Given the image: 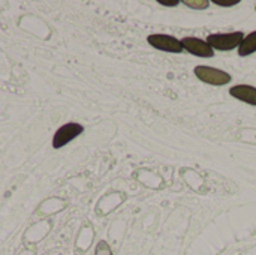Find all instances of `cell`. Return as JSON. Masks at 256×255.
Returning <instances> with one entry per match:
<instances>
[{
	"label": "cell",
	"mask_w": 256,
	"mask_h": 255,
	"mask_svg": "<svg viewBox=\"0 0 256 255\" xmlns=\"http://www.w3.org/2000/svg\"><path fill=\"white\" fill-rule=\"evenodd\" d=\"M244 39L243 32H228V33H212L207 36V44L218 51H231L238 50Z\"/></svg>",
	"instance_id": "cell-1"
},
{
	"label": "cell",
	"mask_w": 256,
	"mask_h": 255,
	"mask_svg": "<svg viewBox=\"0 0 256 255\" xmlns=\"http://www.w3.org/2000/svg\"><path fill=\"white\" fill-rule=\"evenodd\" d=\"M194 74L200 81L210 84V86H226L232 80L231 74H228L226 71H222L213 66H206V65L196 66L194 69Z\"/></svg>",
	"instance_id": "cell-2"
},
{
	"label": "cell",
	"mask_w": 256,
	"mask_h": 255,
	"mask_svg": "<svg viewBox=\"0 0 256 255\" xmlns=\"http://www.w3.org/2000/svg\"><path fill=\"white\" fill-rule=\"evenodd\" d=\"M147 42L159 50V51H165V53H174V54H180L183 51V45L182 41L177 39L176 36L171 35H165V33H153L147 36Z\"/></svg>",
	"instance_id": "cell-3"
},
{
	"label": "cell",
	"mask_w": 256,
	"mask_h": 255,
	"mask_svg": "<svg viewBox=\"0 0 256 255\" xmlns=\"http://www.w3.org/2000/svg\"><path fill=\"white\" fill-rule=\"evenodd\" d=\"M84 132V126L80 123H66L63 126H60L54 137H52V147L54 149H62L66 144H69L72 140H75L76 137H80Z\"/></svg>",
	"instance_id": "cell-4"
},
{
	"label": "cell",
	"mask_w": 256,
	"mask_h": 255,
	"mask_svg": "<svg viewBox=\"0 0 256 255\" xmlns=\"http://www.w3.org/2000/svg\"><path fill=\"white\" fill-rule=\"evenodd\" d=\"M182 41L183 50H186L188 53H190L192 56L196 57H204V59H212L214 57V50L207 44V41L201 39V38H195V36H186Z\"/></svg>",
	"instance_id": "cell-5"
},
{
	"label": "cell",
	"mask_w": 256,
	"mask_h": 255,
	"mask_svg": "<svg viewBox=\"0 0 256 255\" xmlns=\"http://www.w3.org/2000/svg\"><path fill=\"white\" fill-rule=\"evenodd\" d=\"M230 95L244 104L256 107V87L250 84H237L230 89Z\"/></svg>",
	"instance_id": "cell-6"
},
{
	"label": "cell",
	"mask_w": 256,
	"mask_h": 255,
	"mask_svg": "<svg viewBox=\"0 0 256 255\" xmlns=\"http://www.w3.org/2000/svg\"><path fill=\"white\" fill-rule=\"evenodd\" d=\"M254 53H256V30L249 33L248 36H244L242 45L238 47V56H242V57L250 56Z\"/></svg>",
	"instance_id": "cell-7"
},
{
	"label": "cell",
	"mask_w": 256,
	"mask_h": 255,
	"mask_svg": "<svg viewBox=\"0 0 256 255\" xmlns=\"http://www.w3.org/2000/svg\"><path fill=\"white\" fill-rule=\"evenodd\" d=\"M184 6L190 8V9H198V11H202V9H207L210 6V0H183L182 2Z\"/></svg>",
	"instance_id": "cell-8"
},
{
	"label": "cell",
	"mask_w": 256,
	"mask_h": 255,
	"mask_svg": "<svg viewBox=\"0 0 256 255\" xmlns=\"http://www.w3.org/2000/svg\"><path fill=\"white\" fill-rule=\"evenodd\" d=\"M94 255H112V249L105 240H99L94 248Z\"/></svg>",
	"instance_id": "cell-9"
},
{
	"label": "cell",
	"mask_w": 256,
	"mask_h": 255,
	"mask_svg": "<svg viewBox=\"0 0 256 255\" xmlns=\"http://www.w3.org/2000/svg\"><path fill=\"white\" fill-rule=\"evenodd\" d=\"M212 3H214L216 6H220V8H232V6H237L240 3V0H210Z\"/></svg>",
	"instance_id": "cell-10"
},
{
	"label": "cell",
	"mask_w": 256,
	"mask_h": 255,
	"mask_svg": "<svg viewBox=\"0 0 256 255\" xmlns=\"http://www.w3.org/2000/svg\"><path fill=\"white\" fill-rule=\"evenodd\" d=\"M158 3L162 6H168V8H176L182 3V0H158Z\"/></svg>",
	"instance_id": "cell-11"
},
{
	"label": "cell",
	"mask_w": 256,
	"mask_h": 255,
	"mask_svg": "<svg viewBox=\"0 0 256 255\" xmlns=\"http://www.w3.org/2000/svg\"><path fill=\"white\" fill-rule=\"evenodd\" d=\"M255 9H256V6H255Z\"/></svg>",
	"instance_id": "cell-12"
}]
</instances>
